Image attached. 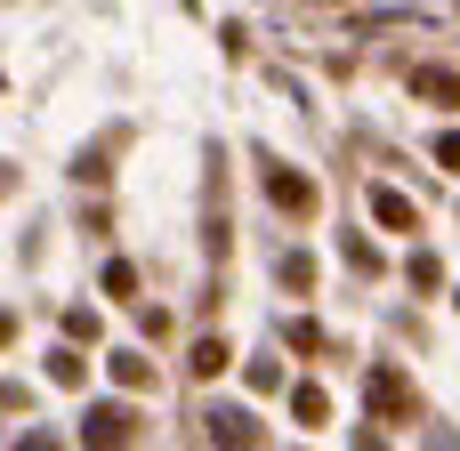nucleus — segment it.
<instances>
[{"label": "nucleus", "instance_id": "1", "mask_svg": "<svg viewBox=\"0 0 460 451\" xmlns=\"http://www.w3.org/2000/svg\"><path fill=\"white\" fill-rule=\"evenodd\" d=\"M129 428H137V420H129L121 403H97V412L81 420V444L89 451H129Z\"/></svg>", "mask_w": 460, "mask_h": 451}, {"label": "nucleus", "instance_id": "2", "mask_svg": "<svg viewBox=\"0 0 460 451\" xmlns=\"http://www.w3.org/2000/svg\"><path fill=\"white\" fill-rule=\"evenodd\" d=\"M372 412H380V420H412V412H420L412 379H404V371H372Z\"/></svg>", "mask_w": 460, "mask_h": 451}, {"label": "nucleus", "instance_id": "3", "mask_svg": "<svg viewBox=\"0 0 460 451\" xmlns=\"http://www.w3.org/2000/svg\"><path fill=\"white\" fill-rule=\"evenodd\" d=\"M267 194H275V210H291V218L315 210V186H307L299 169H267Z\"/></svg>", "mask_w": 460, "mask_h": 451}, {"label": "nucleus", "instance_id": "4", "mask_svg": "<svg viewBox=\"0 0 460 451\" xmlns=\"http://www.w3.org/2000/svg\"><path fill=\"white\" fill-rule=\"evenodd\" d=\"M210 436H218V451H259V420L251 412H210Z\"/></svg>", "mask_w": 460, "mask_h": 451}, {"label": "nucleus", "instance_id": "5", "mask_svg": "<svg viewBox=\"0 0 460 451\" xmlns=\"http://www.w3.org/2000/svg\"><path fill=\"white\" fill-rule=\"evenodd\" d=\"M372 218H380V226H388V234H412V226H420V210H412V202H404V194H388V186H380V194H372Z\"/></svg>", "mask_w": 460, "mask_h": 451}, {"label": "nucleus", "instance_id": "6", "mask_svg": "<svg viewBox=\"0 0 460 451\" xmlns=\"http://www.w3.org/2000/svg\"><path fill=\"white\" fill-rule=\"evenodd\" d=\"M412 97H437V105H460V73H445V65H420V73H412Z\"/></svg>", "mask_w": 460, "mask_h": 451}, {"label": "nucleus", "instance_id": "7", "mask_svg": "<svg viewBox=\"0 0 460 451\" xmlns=\"http://www.w3.org/2000/svg\"><path fill=\"white\" fill-rule=\"evenodd\" d=\"M291 412H299L307 428H323V420H332V395H323V387H299V395H291Z\"/></svg>", "mask_w": 460, "mask_h": 451}, {"label": "nucleus", "instance_id": "8", "mask_svg": "<svg viewBox=\"0 0 460 451\" xmlns=\"http://www.w3.org/2000/svg\"><path fill=\"white\" fill-rule=\"evenodd\" d=\"M226 363H234V355H226V347H218V339H202V347H194V379H218V371H226Z\"/></svg>", "mask_w": 460, "mask_h": 451}, {"label": "nucleus", "instance_id": "9", "mask_svg": "<svg viewBox=\"0 0 460 451\" xmlns=\"http://www.w3.org/2000/svg\"><path fill=\"white\" fill-rule=\"evenodd\" d=\"M113 379H121V387H154V363H146V355H113Z\"/></svg>", "mask_w": 460, "mask_h": 451}, {"label": "nucleus", "instance_id": "10", "mask_svg": "<svg viewBox=\"0 0 460 451\" xmlns=\"http://www.w3.org/2000/svg\"><path fill=\"white\" fill-rule=\"evenodd\" d=\"M437 161H445V169H460V129H453V137H437Z\"/></svg>", "mask_w": 460, "mask_h": 451}, {"label": "nucleus", "instance_id": "11", "mask_svg": "<svg viewBox=\"0 0 460 451\" xmlns=\"http://www.w3.org/2000/svg\"><path fill=\"white\" fill-rule=\"evenodd\" d=\"M16 451H57V436H24V444H16Z\"/></svg>", "mask_w": 460, "mask_h": 451}]
</instances>
